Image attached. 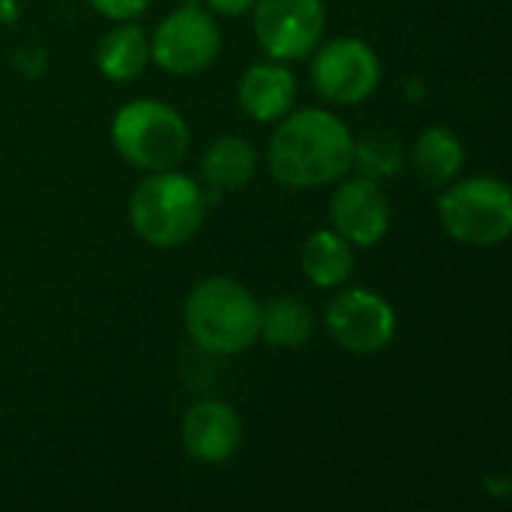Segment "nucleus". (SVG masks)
<instances>
[{"mask_svg":"<svg viewBox=\"0 0 512 512\" xmlns=\"http://www.w3.org/2000/svg\"><path fill=\"white\" fill-rule=\"evenodd\" d=\"M252 24L258 45L270 60L294 63L321 45L327 9L324 0H255Z\"/></svg>","mask_w":512,"mask_h":512,"instance_id":"nucleus-7","label":"nucleus"},{"mask_svg":"<svg viewBox=\"0 0 512 512\" xmlns=\"http://www.w3.org/2000/svg\"><path fill=\"white\" fill-rule=\"evenodd\" d=\"M222 48L219 24L201 6H180L168 12L150 39V60L171 75L204 72Z\"/></svg>","mask_w":512,"mask_h":512,"instance_id":"nucleus-8","label":"nucleus"},{"mask_svg":"<svg viewBox=\"0 0 512 512\" xmlns=\"http://www.w3.org/2000/svg\"><path fill=\"white\" fill-rule=\"evenodd\" d=\"M153 0H90V6L111 21H135L150 9Z\"/></svg>","mask_w":512,"mask_h":512,"instance_id":"nucleus-19","label":"nucleus"},{"mask_svg":"<svg viewBox=\"0 0 512 512\" xmlns=\"http://www.w3.org/2000/svg\"><path fill=\"white\" fill-rule=\"evenodd\" d=\"M237 102L243 114H249L258 123H276L285 114L294 111L297 102V78L288 69V63L267 60L255 63L243 72L237 87Z\"/></svg>","mask_w":512,"mask_h":512,"instance_id":"nucleus-12","label":"nucleus"},{"mask_svg":"<svg viewBox=\"0 0 512 512\" xmlns=\"http://www.w3.org/2000/svg\"><path fill=\"white\" fill-rule=\"evenodd\" d=\"M255 165H258V153L246 138L222 135L204 150L201 177L213 189H240L255 177Z\"/></svg>","mask_w":512,"mask_h":512,"instance_id":"nucleus-16","label":"nucleus"},{"mask_svg":"<svg viewBox=\"0 0 512 512\" xmlns=\"http://www.w3.org/2000/svg\"><path fill=\"white\" fill-rule=\"evenodd\" d=\"M333 231H339L351 246L369 249L381 243L390 231V201L381 183L369 177H342L330 201Z\"/></svg>","mask_w":512,"mask_h":512,"instance_id":"nucleus-10","label":"nucleus"},{"mask_svg":"<svg viewBox=\"0 0 512 512\" xmlns=\"http://www.w3.org/2000/svg\"><path fill=\"white\" fill-rule=\"evenodd\" d=\"M204 216V186L174 168L150 171V177H144L129 198V222L135 234L153 249L183 246L201 231Z\"/></svg>","mask_w":512,"mask_h":512,"instance_id":"nucleus-3","label":"nucleus"},{"mask_svg":"<svg viewBox=\"0 0 512 512\" xmlns=\"http://www.w3.org/2000/svg\"><path fill=\"white\" fill-rule=\"evenodd\" d=\"M300 267L315 288H342L354 273V246L333 228L315 231L300 249Z\"/></svg>","mask_w":512,"mask_h":512,"instance_id":"nucleus-14","label":"nucleus"},{"mask_svg":"<svg viewBox=\"0 0 512 512\" xmlns=\"http://www.w3.org/2000/svg\"><path fill=\"white\" fill-rule=\"evenodd\" d=\"M183 447L195 462L204 465H222L228 462L243 441V423L240 414L219 402V399H201L183 414Z\"/></svg>","mask_w":512,"mask_h":512,"instance_id":"nucleus-11","label":"nucleus"},{"mask_svg":"<svg viewBox=\"0 0 512 512\" xmlns=\"http://www.w3.org/2000/svg\"><path fill=\"white\" fill-rule=\"evenodd\" d=\"M438 213L447 234L465 246H501L512 234V192L498 177H456L444 186Z\"/></svg>","mask_w":512,"mask_h":512,"instance_id":"nucleus-5","label":"nucleus"},{"mask_svg":"<svg viewBox=\"0 0 512 512\" xmlns=\"http://www.w3.org/2000/svg\"><path fill=\"white\" fill-rule=\"evenodd\" d=\"M408 162V153L402 147V141L384 129L366 132L360 138H354V153H351V168L360 177H369L375 183L390 180L396 174H402Z\"/></svg>","mask_w":512,"mask_h":512,"instance_id":"nucleus-18","label":"nucleus"},{"mask_svg":"<svg viewBox=\"0 0 512 512\" xmlns=\"http://www.w3.org/2000/svg\"><path fill=\"white\" fill-rule=\"evenodd\" d=\"M216 15H225V18H240L246 12H252L255 0H204Z\"/></svg>","mask_w":512,"mask_h":512,"instance_id":"nucleus-20","label":"nucleus"},{"mask_svg":"<svg viewBox=\"0 0 512 512\" xmlns=\"http://www.w3.org/2000/svg\"><path fill=\"white\" fill-rule=\"evenodd\" d=\"M327 333L351 354L369 357L381 354L396 339V309L387 297L369 288H342L327 312H324Z\"/></svg>","mask_w":512,"mask_h":512,"instance_id":"nucleus-9","label":"nucleus"},{"mask_svg":"<svg viewBox=\"0 0 512 512\" xmlns=\"http://www.w3.org/2000/svg\"><path fill=\"white\" fill-rule=\"evenodd\" d=\"M411 168L417 180L429 189H444L450 186L462 168H465V144L453 129L444 126H429L417 135L411 153Z\"/></svg>","mask_w":512,"mask_h":512,"instance_id":"nucleus-13","label":"nucleus"},{"mask_svg":"<svg viewBox=\"0 0 512 512\" xmlns=\"http://www.w3.org/2000/svg\"><path fill=\"white\" fill-rule=\"evenodd\" d=\"M111 144L141 171H168L186 159L192 132L183 114L162 99H132L111 120Z\"/></svg>","mask_w":512,"mask_h":512,"instance_id":"nucleus-4","label":"nucleus"},{"mask_svg":"<svg viewBox=\"0 0 512 512\" xmlns=\"http://www.w3.org/2000/svg\"><path fill=\"white\" fill-rule=\"evenodd\" d=\"M354 135L342 117L324 108H300L282 117L267 147L270 174L288 189H321L351 171Z\"/></svg>","mask_w":512,"mask_h":512,"instance_id":"nucleus-1","label":"nucleus"},{"mask_svg":"<svg viewBox=\"0 0 512 512\" xmlns=\"http://www.w3.org/2000/svg\"><path fill=\"white\" fill-rule=\"evenodd\" d=\"M312 84L336 105H360L381 84V60L375 48L357 36H339L318 45L312 54Z\"/></svg>","mask_w":512,"mask_h":512,"instance_id":"nucleus-6","label":"nucleus"},{"mask_svg":"<svg viewBox=\"0 0 512 512\" xmlns=\"http://www.w3.org/2000/svg\"><path fill=\"white\" fill-rule=\"evenodd\" d=\"M315 333V315L312 309L285 294V297H273L270 303L261 306V327H258V339H264L273 348H303Z\"/></svg>","mask_w":512,"mask_h":512,"instance_id":"nucleus-17","label":"nucleus"},{"mask_svg":"<svg viewBox=\"0 0 512 512\" xmlns=\"http://www.w3.org/2000/svg\"><path fill=\"white\" fill-rule=\"evenodd\" d=\"M189 339L216 357H234L258 342L261 303L255 294L228 276H210L198 282L183 309Z\"/></svg>","mask_w":512,"mask_h":512,"instance_id":"nucleus-2","label":"nucleus"},{"mask_svg":"<svg viewBox=\"0 0 512 512\" xmlns=\"http://www.w3.org/2000/svg\"><path fill=\"white\" fill-rule=\"evenodd\" d=\"M147 63H150V39L132 21H117V27L105 33L96 48L99 72L117 84L138 78L147 69Z\"/></svg>","mask_w":512,"mask_h":512,"instance_id":"nucleus-15","label":"nucleus"}]
</instances>
